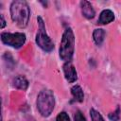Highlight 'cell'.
I'll return each instance as SVG.
<instances>
[{
  "label": "cell",
  "instance_id": "1",
  "mask_svg": "<svg viewBox=\"0 0 121 121\" xmlns=\"http://www.w3.org/2000/svg\"><path fill=\"white\" fill-rule=\"evenodd\" d=\"M10 16L11 19L16 25L25 28L29 21L30 17V9L26 1L23 0H15L10 5Z\"/></svg>",
  "mask_w": 121,
  "mask_h": 121
},
{
  "label": "cell",
  "instance_id": "2",
  "mask_svg": "<svg viewBox=\"0 0 121 121\" xmlns=\"http://www.w3.org/2000/svg\"><path fill=\"white\" fill-rule=\"evenodd\" d=\"M75 49V36L73 30L69 27L66 28L62 34L59 54L62 60L68 62L72 60Z\"/></svg>",
  "mask_w": 121,
  "mask_h": 121
},
{
  "label": "cell",
  "instance_id": "3",
  "mask_svg": "<svg viewBox=\"0 0 121 121\" xmlns=\"http://www.w3.org/2000/svg\"><path fill=\"white\" fill-rule=\"evenodd\" d=\"M55 106V97L51 90L44 89L42 90L37 96V108L39 112L43 116H49Z\"/></svg>",
  "mask_w": 121,
  "mask_h": 121
},
{
  "label": "cell",
  "instance_id": "4",
  "mask_svg": "<svg viewBox=\"0 0 121 121\" xmlns=\"http://www.w3.org/2000/svg\"><path fill=\"white\" fill-rule=\"evenodd\" d=\"M37 21H38V25H39V30L36 34V39H35L36 43L43 51L51 52L54 49V43L45 32V26H44L43 20L42 19V17L39 16L37 18Z\"/></svg>",
  "mask_w": 121,
  "mask_h": 121
},
{
  "label": "cell",
  "instance_id": "5",
  "mask_svg": "<svg viewBox=\"0 0 121 121\" xmlns=\"http://www.w3.org/2000/svg\"><path fill=\"white\" fill-rule=\"evenodd\" d=\"M1 41L3 43L9 45L14 48H20L26 42V35L21 32L9 33L3 32L1 33Z\"/></svg>",
  "mask_w": 121,
  "mask_h": 121
},
{
  "label": "cell",
  "instance_id": "6",
  "mask_svg": "<svg viewBox=\"0 0 121 121\" xmlns=\"http://www.w3.org/2000/svg\"><path fill=\"white\" fill-rule=\"evenodd\" d=\"M63 73H64L66 80L68 82H70V83L75 82L78 79V74H77L76 68L71 63V61H68V62L64 63V65H63Z\"/></svg>",
  "mask_w": 121,
  "mask_h": 121
},
{
  "label": "cell",
  "instance_id": "7",
  "mask_svg": "<svg viewBox=\"0 0 121 121\" xmlns=\"http://www.w3.org/2000/svg\"><path fill=\"white\" fill-rule=\"evenodd\" d=\"M80 9H81V13L85 18L92 19L95 17V9H94V8L90 2L85 1V0L81 1L80 2Z\"/></svg>",
  "mask_w": 121,
  "mask_h": 121
},
{
  "label": "cell",
  "instance_id": "8",
  "mask_svg": "<svg viewBox=\"0 0 121 121\" xmlns=\"http://www.w3.org/2000/svg\"><path fill=\"white\" fill-rule=\"evenodd\" d=\"M114 20V14L111 9H104L101 11L98 19V24L100 25H106L110 24Z\"/></svg>",
  "mask_w": 121,
  "mask_h": 121
},
{
  "label": "cell",
  "instance_id": "9",
  "mask_svg": "<svg viewBox=\"0 0 121 121\" xmlns=\"http://www.w3.org/2000/svg\"><path fill=\"white\" fill-rule=\"evenodd\" d=\"M13 85L14 87H16L17 89L26 91L28 87V81L27 79L24 77V76H17L16 78H14L13 79Z\"/></svg>",
  "mask_w": 121,
  "mask_h": 121
},
{
  "label": "cell",
  "instance_id": "10",
  "mask_svg": "<svg viewBox=\"0 0 121 121\" xmlns=\"http://www.w3.org/2000/svg\"><path fill=\"white\" fill-rule=\"evenodd\" d=\"M71 94L74 96V99L78 102H82L84 99V94L79 85H75L71 88Z\"/></svg>",
  "mask_w": 121,
  "mask_h": 121
},
{
  "label": "cell",
  "instance_id": "11",
  "mask_svg": "<svg viewBox=\"0 0 121 121\" xmlns=\"http://www.w3.org/2000/svg\"><path fill=\"white\" fill-rule=\"evenodd\" d=\"M105 38V31L102 28H96L93 32V39L97 45H101Z\"/></svg>",
  "mask_w": 121,
  "mask_h": 121
},
{
  "label": "cell",
  "instance_id": "12",
  "mask_svg": "<svg viewBox=\"0 0 121 121\" xmlns=\"http://www.w3.org/2000/svg\"><path fill=\"white\" fill-rule=\"evenodd\" d=\"M90 115H91L92 121H104L102 115H101L97 111H95V110L93 109V108L90 110Z\"/></svg>",
  "mask_w": 121,
  "mask_h": 121
},
{
  "label": "cell",
  "instance_id": "13",
  "mask_svg": "<svg viewBox=\"0 0 121 121\" xmlns=\"http://www.w3.org/2000/svg\"><path fill=\"white\" fill-rule=\"evenodd\" d=\"M120 112H121L120 108L117 107L116 110H115L113 112H111V113L109 114V119L112 120V121H118L119 118H120Z\"/></svg>",
  "mask_w": 121,
  "mask_h": 121
},
{
  "label": "cell",
  "instance_id": "14",
  "mask_svg": "<svg viewBox=\"0 0 121 121\" xmlns=\"http://www.w3.org/2000/svg\"><path fill=\"white\" fill-rule=\"evenodd\" d=\"M56 121H70V118L65 112H61L57 115Z\"/></svg>",
  "mask_w": 121,
  "mask_h": 121
},
{
  "label": "cell",
  "instance_id": "15",
  "mask_svg": "<svg viewBox=\"0 0 121 121\" xmlns=\"http://www.w3.org/2000/svg\"><path fill=\"white\" fill-rule=\"evenodd\" d=\"M74 119H75V121H86L83 113L80 111H77L76 112V113L74 115Z\"/></svg>",
  "mask_w": 121,
  "mask_h": 121
},
{
  "label": "cell",
  "instance_id": "16",
  "mask_svg": "<svg viewBox=\"0 0 121 121\" xmlns=\"http://www.w3.org/2000/svg\"><path fill=\"white\" fill-rule=\"evenodd\" d=\"M5 26H6V21H5V19H4V16L1 15V26H0V27H1V28H4Z\"/></svg>",
  "mask_w": 121,
  "mask_h": 121
}]
</instances>
